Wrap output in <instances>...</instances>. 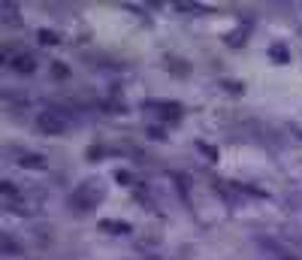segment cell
Returning a JSON list of instances; mask_svg holds the SVG:
<instances>
[{
	"label": "cell",
	"mask_w": 302,
	"mask_h": 260,
	"mask_svg": "<svg viewBox=\"0 0 302 260\" xmlns=\"http://www.w3.org/2000/svg\"><path fill=\"white\" fill-rule=\"evenodd\" d=\"M36 127H39L42 133L54 136V133H64V118H61L54 109H45V112H39V115H36Z\"/></svg>",
	"instance_id": "cell-1"
},
{
	"label": "cell",
	"mask_w": 302,
	"mask_h": 260,
	"mask_svg": "<svg viewBox=\"0 0 302 260\" xmlns=\"http://www.w3.org/2000/svg\"><path fill=\"white\" fill-rule=\"evenodd\" d=\"M100 197H103V194H100V188H97L94 182H88V185H85V188H82V191L73 197V203H76L79 209H91V206H94Z\"/></svg>",
	"instance_id": "cell-2"
},
{
	"label": "cell",
	"mask_w": 302,
	"mask_h": 260,
	"mask_svg": "<svg viewBox=\"0 0 302 260\" xmlns=\"http://www.w3.org/2000/svg\"><path fill=\"white\" fill-rule=\"evenodd\" d=\"M12 67H15L18 73H30V70H36V64H33V58H30V55L15 58V61H12Z\"/></svg>",
	"instance_id": "cell-3"
},
{
	"label": "cell",
	"mask_w": 302,
	"mask_h": 260,
	"mask_svg": "<svg viewBox=\"0 0 302 260\" xmlns=\"http://www.w3.org/2000/svg\"><path fill=\"white\" fill-rule=\"evenodd\" d=\"M160 115H163L166 121H175V118H182V109H178L175 103H163V106H160Z\"/></svg>",
	"instance_id": "cell-4"
},
{
	"label": "cell",
	"mask_w": 302,
	"mask_h": 260,
	"mask_svg": "<svg viewBox=\"0 0 302 260\" xmlns=\"http://www.w3.org/2000/svg\"><path fill=\"white\" fill-rule=\"evenodd\" d=\"M100 227H103V230H112V233H127V230H133V227H127V224H121V221H103Z\"/></svg>",
	"instance_id": "cell-5"
},
{
	"label": "cell",
	"mask_w": 302,
	"mask_h": 260,
	"mask_svg": "<svg viewBox=\"0 0 302 260\" xmlns=\"http://www.w3.org/2000/svg\"><path fill=\"white\" fill-rule=\"evenodd\" d=\"M272 58H278V64H287V48L284 45H272Z\"/></svg>",
	"instance_id": "cell-6"
},
{
	"label": "cell",
	"mask_w": 302,
	"mask_h": 260,
	"mask_svg": "<svg viewBox=\"0 0 302 260\" xmlns=\"http://www.w3.org/2000/svg\"><path fill=\"white\" fill-rule=\"evenodd\" d=\"M39 36H42V42H48V45H54V42H57V36H54L51 30H42Z\"/></svg>",
	"instance_id": "cell-7"
}]
</instances>
